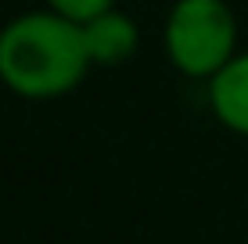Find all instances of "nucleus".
Returning a JSON list of instances; mask_svg holds the SVG:
<instances>
[{
	"instance_id": "1",
	"label": "nucleus",
	"mask_w": 248,
	"mask_h": 244,
	"mask_svg": "<svg viewBox=\"0 0 248 244\" xmlns=\"http://www.w3.org/2000/svg\"><path fill=\"white\" fill-rule=\"evenodd\" d=\"M93 69L83 25L40 7L0 29V83L29 100H50L76 90Z\"/></svg>"
},
{
	"instance_id": "2",
	"label": "nucleus",
	"mask_w": 248,
	"mask_h": 244,
	"mask_svg": "<svg viewBox=\"0 0 248 244\" xmlns=\"http://www.w3.org/2000/svg\"><path fill=\"white\" fill-rule=\"evenodd\" d=\"M162 40L176 72L212 79L237 54V18L227 0H176Z\"/></svg>"
},
{
	"instance_id": "3",
	"label": "nucleus",
	"mask_w": 248,
	"mask_h": 244,
	"mask_svg": "<svg viewBox=\"0 0 248 244\" xmlns=\"http://www.w3.org/2000/svg\"><path fill=\"white\" fill-rule=\"evenodd\" d=\"M83 40H87L90 61L101 65V69H115V65H126L137 54V43H140V29L126 11L119 7H108L97 18L83 22Z\"/></svg>"
},
{
	"instance_id": "4",
	"label": "nucleus",
	"mask_w": 248,
	"mask_h": 244,
	"mask_svg": "<svg viewBox=\"0 0 248 244\" xmlns=\"http://www.w3.org/2000/svg\"><path fill=\"white\" fill-rule=\"evenodd\" d=\"M209 83V108L219 126L248 137V50H237Z\"/></svg>"
},
{
	"instance_id": "5",
	"label": "nucleus",
	"mask_w": 248,
	"mask_h": 244,
	"mask_svg": "<svg viewBox=\"0 0 248 244\" xmlns=\"http://www.w3.org/2000/svg\"><path fill=\"white\" fill-rule=\"evenodd\" d=\"M47 7L50 11H58V14H65V18H72V22H90V18H97L101 11H108V7H115V0H47Z\"/></svg>"
}]
</instances>
